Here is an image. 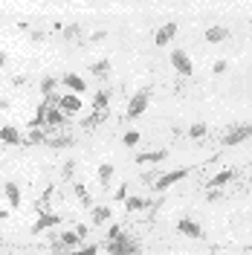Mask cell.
Segmentation results:
<instances>
[{"mask_svg":"<svg viewBox=\"0 0 252 255\" xmlns=\"http://www.w3.org/2000/svg\"><path fill=\"white\" fill-rule=\"evenodd\" d=\"M133 255H139V253H133Z\"/></svg>","mask_w":252,"mask_h":255,"instance_id":"cell-42","label":"cell"},{"mask_svg":"<svg viewBox=\"0 0 252 255\" xmlns=\"http://www.w3.org/2000/svg\"><path fill=\"white\" fill-rule=\"evenodd\" d=\"M0 142H6V145H23V139H20V130H17L15 125H3V128H0Z\"/></svg>","mask_w":252,"mask_h":255,"instance_id":"cell-10","label":"cell"},{"mask_svg":"<svg viewBox=\"0 0 252 255\" xmlns=\"http://www.w3.org/2000/svg\"><path fill=\"white\" fill-rule=\"evenodd\" d=\"M108 253L111 255H133V253H139V244L133 238H127V235H119L116 241H108Z\"/></svg>","mask_w":252,"mask_h":255,"instance_id":"cell-4","label":"cell"},{"mask_svg":"<svg viewBox=\"0 0 252 255\" xmlns=\"http://www.w3.org/2000/svg\"><path fill=\"white\" fill-rule=\"evenodd\" d=\"M171 64L180 76H191V73H194V64H191L186 49H171Z\"/></svg>","mask_w":252,"mask_h":255,"instance_id":"cell-5","label":"cell"},{"mask_svg":"<svg viewBox=\"0 0 252 255\" xmlns=\"http://www.w3.org/2000/svg\"><path fill=\"white\" fill-rule=\"evenodd\" d=\"M58 241H61L64 247H70V250H76V247H81V244H84V238H81L76 229H70V232H61V235H58Z\"/></svg>","mask_w":252,"mask_h":255,"instance_id":"cell-16","label":"cell"},{"mask_svg":"<svg viewBox=\"0 0 252 255\" xmlns=\"http://www.w3.org/2000/svg\"><path fill=\"white\" fill-rule=\"evenodd\" d=\"M0 250H3V235H0Z\"/></svg>","mask_w":252,"mask_h":255,"instance_id":"cell-41","label":"cell"},{"mask_svg":"<svg viewBox=\"0 0 252 255\" xmlns=\"http://www.w3.org/2000/svg\"><path fill=\"white\" fill-rule=\"evenodd\" d=\"M232 177H235V171H229V168H226V171H221V174H215L212 177V180H209V183H206V189H221V186H226V183H229V180H232Z\"/></svg>","mask_w":252,"mask_h":255,"instance_id":"cell-18","label":"cell"},{"mask_svg":"<svg viewBox=\"0 0 252 255\" xmlns=\"http://www.w3.org/2000/svg\"><path fill=\"white\" fill-rule=\"evenodd\" d=\"M61 84L70 90V93H76V96H81L84 90H87V81L81 79V76H76V73H67V76L61 79Z\"/></svg>","mask_w":252,"mask_h":255,"instance_id":"cell-9","label":"cell"},{"mask_svg":"<svg viewBox=\"0 0 252 255\" xmlns=\"http://www.w3.org/2000/svg\"><path fill=\"white\" fill-rule=\"evenodd\" d=\"M148 105H151V90L148 87H139L136 93L130 96V102H127V119L142 116V113L148 111Z\"/></svg>","mask_w":252,"mask_h":255,"instance_id":"cell-1","label":"cell"},{"mask_svg":"<svg viewBox=\"0 0 252 255\" xmlns=\"http://www.w3.org/2000/svg\"><path fill=\"white\" fill-rule=\"evenodd\" d=\"M206 130H209V128H206L203 122H197V125L189 128V136H191V139H200V136H206Z\"/></svg>","mask_w":252,"mask_h":255,"instance_id":"cell-27","label":"cell"},{"mask_svg":"<svg viewBox=\"0 0 252 255\" xmlns=\"http://www.w3.org/2000/svg\"><path fill=\"white\" fill-rule=\"evenodd\" d=\"M189 177V168H177V171H165V174H159L157 180H154V191H168L171 186H177L180 180H186Z\"/></svg>","mask_w":252,"mask_h":255,"instance_id":"cell-3","label":"cell"},{"mask_svg":"<svg viewBox=\"0 0 252 255\" xmlns=\"http://www.w3.org/2000/svg\"><path fill=\"white\" fill-rule=\"evenodd\" d=\"M226 38H229V29H226V26H209V29H206V41H209V44H221Z\"/></svg>","mask_w":252,"mask_h":255,"instance_id":"cell-14","label":"cell"},{"mask_svg":"<svg viewBox=\"0 0 252 255\" xmlns=\"http://www.w3.org/2000/svg\"><path fill=\"white\" fill-rule=\"evenodd\" d=\"M58 223H61V215H58V212H41V218L35 221L32 232L41 235V232H47V229H52V226H58Z\"/></svg>","mask_w":252,"mask_h":255,"instance_id":"cell-6","label":"cell"},{"mask_svg":"<svg viewBox=\"0 0 252 255\" xmlns=\"http://www.w3.org/2000/svg\"><path fill=\"white\" fill-rule=\"evenodd\" d=\"M58 108L64 113H79L81 111V96L70 93V96H61V102H58Z\"/></svg>","mask_w":252,"mask_h":255,"instance_id":"cell-11","label":"cell"},{"mask_svg":"<svg viewBox=\"0 0 252 255\" xmlns=\"http://www.w3.org/2000/svg\"><path fill=\"white\" fill-rule=\"evenodd\" d=\"M38 142H47V136H44L41 130H32V133H29V139H26L23 145H38Z\"/></svg>","mask_w":252,"mask_h":255,"instance_id":"cell-29","label":"cell"},{"mask_svg":"<svg viewBox=\"0 0 252 255\" xmlns=\"http://www.w3.org/2000/svg\"><path fill=\"white\" fill-rule=\"evenodd\" d=\"M99 253V247L96 244H87V247H79V250H73V255H96Z\"/></svg>","mask_w":252,"mask_h":255,"instance_id":"cell-28","label":"cell"},{"mask_svg":"<svg viewBox=\"0 0 252 255\" xmlns=\"http://www.w3.org/2000/svg\"><path fill=\"white\" fill-rule=\"evenodd\" d=\"M55 84H58V81H55V76H47V79L41 81V93L52 96V93H55Z\"/></svg>","mask_w":252,"mask_h":255,"instance_id":"cell-26","label":"cell"},{"mask_svg":"<svg viewBox=\"0 0 252 255\" xmlns=\"http://www.w3.org/2000/svg\"><path fill=\"white\" fill-rule=\"evenodd\" d=\"M3 194H6V200L12 203V209L20 206V186H17V183H6V186H3Z\"/></svg>","mask_w":252,"mask_h":255,"instance_id":"cell-15","label":"cell"},{"mask_svg":"<svg viewBox=\"0 0 252 255\" xmlns=\"http://www.w3.org/2000/svg\"><path fill=\"white\" fill-rule=\"evenodd\" d=\"M49 148H73L76 145V139L73 136H55V139H47Z\"/></svg>","mask_w":252,"mask_h":255,"instance_id":"cell-23","label":"cell"},{"mask_svg":"<svg viewBox=\"0 0 252 255\" xmlns=\"http://www.w3.org/2000/svg\"><path fill=\"white\" fill-rule=\"evenodd\" d=\"M113 171H116V168H113L111 162H102V165H99V180L108 186V183H111V177H113Z\"/></svg>","mask_w":252,"mask_h":255,"instance_id":"cell-24","label":"cell"},{"mask_svg":"<svg viewBox=\"0 0 252 255\" xmlns=\"http://www.w3.org/2000/svg\"><path fill=\"white\" fill-rule=\"evenodd\" d=\"M47 111H49V105H47V102H44V105L38 108V113L32 116L29 122H26V125H29V130H41V128L47 125Z\"/></svg>","mask_w":252,"mask_h":255,"instance_id":"cell-13","label":"cell"},{"mask_svg":"<svg viewBox=\"0 0 252 255\" xmlns=\"http://www.w3.org/2000/svg\"><path fill=\"white\" fill-rule=\"evenodd\" d=\"M119 235H125V232H122V226H116V223H113L111 229H108V241H116Z\"/></svg>","mask_w":252,"mask_h":255,"instance_id":"cell-32","label":"cell"},{"mask_svg":"<svg viewBox=\"0 0 252 255\" xmlns=\"http://www.w3.org/2000/svg\"><path fill=\"white\" fill-rule=\"evenodd\" d=\"M90 73H93L96 79H108V76H111V61H108V58L93 61V64H90Z\"/></svg>","mask_w":252,"mask_h":255,"instance_id":"cell-17","label":"cell"},{"mask_svg":"<svg viewBox=\"0 0 252 255\" xmlns=\"http://www.w3.org/2000/svg\"><path fill=\"white\" fill-rule=\"evenodd\" d=\"M73 171H76V162H73V159H70V162H64V174L70 177Z\"/></svg>","mask_w":252,"mask_h":255,"instance_id":"cell-34","label":"cell"},{"mask_svg":"<svg viewBox=\"0 0 252 255\" xmlns=\"http://www.w3.org/2000/svg\"><path fill=\"white\" fill-rule=\"evenodd\" d=\"M9 215H12V212H6V209H0V221H6Z\"/></svg>","mask_w":252,"mask_h":255,"instance_id":"cell-39","label":"cell"},{"mask_svg":"<svg viewBox=\"0 0 252 255\" xmlns=\"http://www.w3.org/2000/svg\"><path fill=\"white\" fill-rule=\"evenodd\" d=\"M108 102H111V90H99V93L93 96V108H96V113L102 111V108H108Z\"/></svg>","mask_w":252,"mask_h":255,"instance_id":"cell-21","label":"cell"},{"mask_svg":"<svg viewBox=\"0 0 252 255\" xmlns=\"http://www.w3.org/2000/svg\"><path fill=\"white\" fill-rule=\"evenodd\" d=\"M122 142H125L127 148H133V145L139 142V133H136V130H127V133H125V139H122Z\"/></svg>","mask_w":252,"mask_h":255,"instance_id":"cell-31","label":"cell"},{"mask_svg":"<svg viewBox=\"0 0 252 255\" xmlns=\"http://www.w3.org/2000/svg\"><path fill=\"white\" fill-rule=\"evenodd\" d=\"M212 73H218V76H221V73H226V61H215V67H212Z\"/></svg>","mask_w":252,"mask_h":255,"instance_id":"cell-33","label":"cell"},{"mask_svg":"<svg viewBox=\"0 0 252 255\" xmlns=\"http://www.w3.org/2000/svg\"><path fill=\"white\" fill-rule=\"evenodd\" d=\"M174 35H177V23H162L157 29V35H154V44L157 47H168L174 41Z\"/></svg>","mask_w":252,"mask_h":255,"instance_id":"cell-8","label":"cell"},{"mask_svg":"<svg viewBox=\"0 0 252 255\" xmlns=\"http://www.w3.org/2000/svg\"><path fill=\"white\" fill-rule=\"evenodd\" d=\"M76 194H79V200L84 203V206H90V209H93V200H90V194L84 191V186H76Z\"/></svg>","mask_w":252,"mask_h":255,"instance_id":"cell-30","label":"cell"},{"mask_svg":"<svg viewBox=\"0 0 252 255\" xmlns=\"http://www.w3.org/2000/svg\"><path fill=\"white\" fill-rule=\"evenodd\" d=\"M111 218H113V212L108 206H93L90 209V221H93V226H105Z\"/></svg>","mask_w":252,"mask_h":255,"instance_id":"cell-12","label":"cell"},{"mask_svg":"<svg viewBox=\"0 0 252 255\" xmlns=\"http://www.w3.org/2000/svg\"><path fill=\"white\" fill-rule=\"evenodd\" d=\"M177 232L186 235V238H197V241L203 238V226L197 221H191V218H183V221L177 223Z\"/></svg>","mask_w":252,"mask_h":255,"instance_id":"cell-7","label":"cell"},{"mask_svg":"<svg viewBox=\"0 0 252 255\" xmlns=\"http://www.w3.org/2000/svg\"><path fill=\"white\" fill-rule=\"evenodd\" d=\"M127 186H122V189H119V191H116V200H125V197H127Z\"/></svg>","mask_w":252,"mask_h":255,"instance_id":"cell-37","label":"cell"},{"mask_svg":"<svg viewBox=\"0 0 252 255\" xmlns=\"http://www.w3.org/2000/svg\"><path fill=\"white\" fill-rule=\"evenodd\" d=\"M125 206H127V212H139V209L151 206V200H142V197H125Z\"/></svg>","mask_w":252,"mask_h":255,"instance_id":"cell-22","label":"cell"},{"mask_svg":"<svg viewBox=\"0 0 252 255\" xmlns=\"http://www.w3.org/2000/svg\"><path fill=\"white\" fill-rule=\"evenodd\" d=\"M64 38H67V41H79V38H81V26H79V23L64 26Z\"/></svg>","mask_w":252,"mask_h":255,"instance_id":"cell-25","label":"cell"},{"mask_svg":"<svg viewBox=\"0 0 252 255\" xmlns=\"http://www.w3.org/2000/svg\"><path fill=\"white\" fill-rule=\"evenodd\" d=\"M6 108H9V99L3 96V99H0V111H6Z\"/></svg>","mask_w":252,"mask_h":255,"instance_id":"cell-38","label":"cell"},{"mask_svg":"<svg viewBox=\"0 0 252 255\" xmlns=\"http://www.w3.org/2000/svg\"><path fill=\"white\" fill-rule=\"evenodd\" d=\"M252 136V122H238V125H232L229 128V133L223 136V145H241V142H247Z\"/></svg>","mask_w":252,"mask_h":255,"instance_id":"cell-2","label":"cell"},{"mask_svg":"<svg viewBox=\"0 0 252 255\" xmlns=\"http://www.w3.org/2000/svg\"><path fill=\"white\" fill-rule=\"evenodd\" d=\"M0 67H6V52H0Z\"/></svg>","mask_w":252,"mask_h":255,"instance_id":"cell-40","label":"cell"},{"mask_svg":"<svg viewBox=\"0 0 252 255\" xmlns=\"http://www.w3.org/2000/svg\"><path fill=\"white\" fill-rule=\"evenodd\" d=\"M64 122H67V113H64L61 108H58V105H55V108H49V111H47V125L58 128V125H64Z\"/></svg>","mask_w":252,"mask_h":255,"instance_id":"cell-19","label":"cell"},{"mask_svg":"<svg viewBox=\"0 0 252 255\" xmlns=\"http://www.w3.org/2000/svg\"><path fill=\"white\" fill-rule=\"evenodd\" d=\"M99 119H102V116H99V113H93V116H90V119H87L84 125H87V128H93V125H99Z\"/></svg>","mask_w":252,"mask_h":255,"instance_id":"cell-35","label":"cell"},{"mask_svg":"<svg viewBox=\"0 0 252 255\" xmlns=\"http://www.w3.org/2000/svg\"><path fill=\"white\" fill-rule=\"evenodd\" d=\"M76 232H79L84 241H87V226H84V223H79V226H76Z\"/></svg>","mask_w":252,"mask_h":255,"instance_id":"cell-36","label":"cell"},{"mask_svg":"<svg viewBox=\"0 0 252 255\" xmlns=\"http://www.w3.org/2000/svg\"><path fill=\"white\" fill-rule=\"evenodd\" d=\"M165 157H168V151H165V148H159V151H148V154H139V157H136V162H139V165H145V162H162Z\"/></svg>","mask_w":252,"mask_h":255,"instance_id":"cell-20","label":"cell"}]
</instances>
